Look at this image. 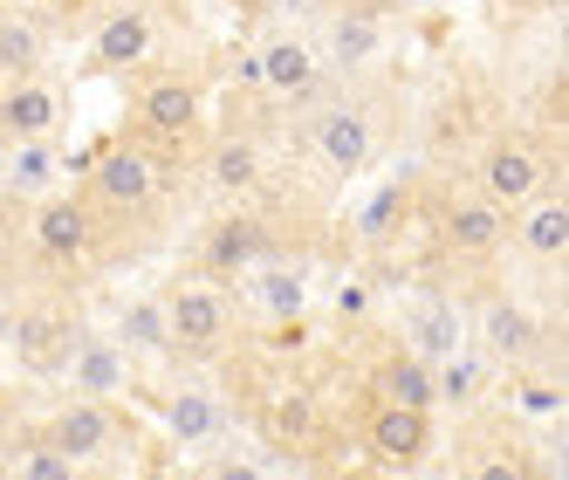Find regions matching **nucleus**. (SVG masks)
I'll list each match as a JSON object with an SVG mask.
<instances>
[{
  "label": "nucleus",
  "mask_w": 569,
  "mask_h": 480,
  "mask_svg": "<svg viewBox=\"0 0 569 480\" xmlns=\"http://www.w3.org/2000/svg\"><path fill=\"white\" fill-rule=\"evenodd\" d=\"M166 343L172 357H192V364H207L233 343V302L220 289V274H192L166 296Z\"/></svg>",
  "instance_id": "obj_2"
},
{
  "label": "nucleus",
  "mask_w": 569,
  "mask_h": 480,
  "mask_svg": "<svg viewBox=\"0 0 569 480\" xmlns=\"http://www.w3.org/2000/svg\"><path fill=\"white\" fill-rule=\"evenodd\" d=\"M378 49H385V28H378L371 8H337L330 14V62L337 69H363Z\"/></svg>",
  "instance_id": "obj_23"
},
{
  "label": "nucleus",
  "mask_w": 569,
  "mask_h": 480,
  "mask_svg": "<svg viewBox=\"0 0 569 480\" xmlns=\"http://www.w3.org/2000/svg\"><path fill=\"white\" fill-rule=\"evenodd\" d=\"M8 473H21V480H76V460L56 447L49 432H34V439H21V447H8Z\"/></svg>",
  "instance_id": "obj_28"
},
{
  "label": "nucleus",
  "mask_w": 569,
  "mask_h": 480,
  "mask_svg": "<svg viewBox=\"0 0 569 480\" xmlns=\"http://www.w3.org/2000/svg\"><path fill=\"white\" fill-rule=\"evenodd\" d=\"M166 186H172L166 151H158L151 138H124V144H110V151L97 158V172H90V207L110 213V220H131V213H144Z\"/></svg>",
  "instance_id": "obj_1"
},
{
  "label": "nucleus",
  "mask_w": 569,
  "mask_h": 480,
  "mask_svg": "<svg viewBox=\"0 0 569 480\" xmlns=\"http://www.w3.org/2000/svg\"><path fill=\"white\" fill-rule=\"evenodd\" d=\"M248 83H261L274 97H316V83H322L316 49L302 42V34H274V42L248 62Z\"/></svg>",
  "instance_id": "obj_14"
},
{
  "label": "nucleus",
  "mask_w": 569,
  "mask_h": 480,
  "mask_svg": "<svg viewBox=\"0 0 569 480\" xmlns=\"http://www.w3.org/2000/svg\"><path fill=\"white\" fill-rule=\"evenodd\" d=\"M151 42H158L151 14H144V8H117V14H103L90 56H97V69H138V62L151 56Z\"/></svg>",
  "instance_id": "obj_20"
},
{
  "label": "nucleus",
  "mask_w": 569,
  "mask_h": 480,
  "mask_svg": "<svg viewBox=\"0 0 569 480\" xmlns=\"http://www.w3.org/2000/svg\"><path fill=\"white\" fill-rule=\"evenodd\" d=\"M473 186H480V199H495L501 213H515L521 199H536L549 186V166L521 138H495V144H487V158H480V179Z\"/></svg>",
  "instance_id": "obj_12"
},
{
  "label": "nucleus",
  "mask_w": 569,
  "mask_h": 480,
  "mask_svg": "<svg viewBox=\"0 0 569 480\" xmlns=\"http://www.w3.org/2000/svg\"><path fill=\"white\" fill-rule=\"evenodd\" d=\"M42 432L76 460V473H90V467H103V460H117L131 447V426H124V412H117L110 398H69Z\"/></svg>",
  "instance_id": "obj_3"
},
{
  "label": "nucleus",
  "mask_w": 569,
  "mask_h": 480,
  "mask_svg": "<svg viewBox=\"0 0 569 480\" xmlns=\"http://www.w3.org/2000/svg\"><path fill=\"white\" fill-rule=\"evenodd\" d=\"M49 179H56V151H49V138H21L14 158H8V192H42Z\"/></svg>",
  "instance_id": "obj_29"
},
{
  "label": "nucleus",
  "mask_w": 569,
  "mask_h": 480,
  "mask_svg": "<svg viewBox=\"0 0 569 480\" xmlns=\"http://www.w3.org/2000/svg\"><path fill=\"white\" fill-rule=\"evenodd\" d=\"M62 124V97L42 83V76H14L8 90H0V138L21 144V138H49Z\"/></svg>",
  "instance_id": "obj_16"
},
{
  "label": "nucleus",
  "mask_w": 569,
  "mask_h": 480,
  "mask_svg": "<svg viewBox=\"0 0 569 480\" xmlns=\"http://www.w3.org/2000/svg\"><path fill=\"white\" fill-rule=\"evenodd\" d=\"M254 302H261L268 316H281V323H302L309 289H302V274H296V268H281V274H261V282H254Z\"/></svg>",
  "instance_id": "obj_30"
},
{
  "label": "nucleus",
  "mask_w": 569,
  "mask_h": 480,
  "mask_svg": "<svg viewBox=\"0 0 569 480\" xmlns=\"http://www.w3.org/2000/svg\"><path fill=\"white\" fill-rule=\"evenodd\" d=\"M309 138H316V158L337 179L363 172V166H371V151H378V124H371V110H363V103H330L309 124Z\"/></svg>",
  "instance_id": "obj_11"
},
{
  "label": "nucleus",
  "mask_w": 569,
  "mask_h": 480,
  "mask_svg": "<svg viewBox=\"0 0 569 480\" xmlns=\"http://www.w3.org/2000/svg\"><path fill=\"white\" fill-rule=\"evenodd\" d=\"M371 398H391V406H426V412H439V391H432V364L426 357H412V350H385L378 357V371H371Z\"/></svg>",
  "instance_id": "obj_21"
},
{
  "label": "nucleus",
  "mask_w": 569,
  "mask_h": 480,
  "mask_svg": "<svg viewBox=\"0 0 569 480\" xmlns=\"http://www.w3.org/2000/svg\"><path fill=\"white\" fill-rule=\"evenodd\" d=\"M110 337L124 343L131 364H138V357H172V343H166V302H131L124 316H117Z\"/></svg>",
  "instance_id": "obj_27"
},
{
  "label": "nucleus",
  "mask_w": 569,
  "mask_h": 480,
  "mask_svg": "<svg viewBox=\"0 0 569 480\" xmlns=\"http://www.w3.org/2000/svg\"><path fill=\"white\" fill-rule=\"evenodd\" d=\"M49 62V42H42V28H34L28 14H0V76H42Z\"/></svg>",
  "instance_id": "obj_26"
},
{
  "label": "nucleus",
  "mask_w": 569,
  "mask_h": 480,
  "mask_svg": "<svg viewBox=\"0 0 569 480\" xmlns=\"http://www.w3.org/2000/svg\"><path fill=\"white\" fill-rule=\"evenodd\" d=\"M405 220H412V179H385V186L371 192V207L357 213V233L371 240V248H385V240L405 233Z\"/></svg>",
  "instance_id": "obj_24"
},
{
  "label": "nucleus",
  "mask_w": 569,
  "mask_h": 480,
  "mask_svg": "<svg viewBox=\"0 0 569 480\" xmlns=\"http://www.w3.org/2000/svg\"><path fill=\"white\" fill-rule=\"evenodd\" d=\"M363 453L378 467L405 473L432 453V412L426 406H391V398H371V412H363Z\"/></svg>",
  "instance_id": "obj_7"
},
{
  "label": "nucleus",
  "mask_w": 569,
  "mask_h": 480,
  "mask_svg": "<svg viewBox=\"0 0 569 480\" xmlns=\"http://www.w3.org/2000/svg\"><path fill=\"white\" fill-rule=\"evenodd\" d=\"M473 350L487 357V364L521 371V364H542V357H549V330H542L521 302L495 296V302H480V343H473Z\"/></svg>",
  "instance_id": "obj_8"
},
{
  "label": "nucleus",
  "mask_w": 569,
  "mask_h": 480,
  "mask_svg": "<svg viewBox=\"0 0 569 480\" xmlns=\"http://www.w3.org/2000/svg\"><path fill=\"white\" fill-rule=\"evenodd\" d=\"M261 172H268V158H261L254 138H220L213 158H207V179H213L220 192H254Z\"/></svg>",
  "instance_id": "obj_25"
},
{
  "label": "nucleus",
  "mask_w": 569,
  "mask_h": 480,
  "mask_svg": "<svg viewBox=\"0 0 569 480\" xmlns=\"http://www.w3.org/2000/svg\"><path fill=\"white\" fill-rule=\"evenodd\" d=\"M8 337H14V357H21L28 378H62L83 323H76L62 302H34V309H21L14 323H8Z\"/></svg>",
  "instance_id": "obj_6"
},
{
  "label": "nucleus",
  "mask_w": 569,
  "mask_h": 480,
  "mask_svg": "<svg viewBox=\"0 0 569 480\" xmlns=\"http://www.w3.org/2000/svg\"><path fill=\"white\" fill-rule=\"evenodd\" d=\"M28 240H34V254H42L49 268L90 261V248H97V207H90V192H56V199H42L34 220H28Z\"/></svg>",
  "instance_id": "obj_4"
},
{
  "label": "nucleus",
  "mask_w": 569,
  "mask_h": 480,
  "mask_svg": "<svg viewBox=\"0 0 569 480\" xmlns=\"http://www.w3.org/2000/svg\"><path fill=\"white\" fill-rule=\"evenodd\" d=\"M207 274H248V268H261L268 254H274V240H268V227L261 220H248V213H233V220H213L207 227Z\"/></svg>",
  "instance_id": "obj_17"
},
{
  "label": "nucleus",
  "mask_w": 569,
  "mask_h": 480,
  "mask_svg": "<svg viewBox=\"0 0 569 480\" xmlns=\"http://www.w3.org/2000/svg\"><path fill=\"white\" fill-rule=\"evenodd\" d=\"M131 124L151 144H186V138H199V124H207V97H199L192 76H158V83L138 90Z\"/></svg>",
  "instance_id": "obj_5"
},
{
  "label": "nucleus",
  "mask_w": 569,
  "mask_h": 480,
  "mask_svg": "<svg viewBox=\"0 0 569 480\" xmlns=\"http://www.w3.org/2000/svg\"><path fill=\"white\" fill-rule=\"evenodd\" d=\"M158 412H166V432L179 447H207V439H220V426H227V398H213L207 384H179V391L158 398Z\"/></svg>",
  "instance_id": "obj_19"
},
{
  "label": "nucleus",
  "mask_w": 569,
  "mask_h": 480,
  "mask_svg": "<svg viewBox=\"0 0 569 480\" xmlns=\"http://www.w3.org/2000/svg\"><path fill=\"white\" fill-rule=\"evenodd\" d=\"M398 8H446V0H398Z\"/></svg>",
  "instance_id": "obj_31"
},
{
  "label": "nucleus",
  "mask_w": 569,
  "mask_h": 480,
  "mask_svg": "<svg viewBox=\"0 0 569 480\" xmlns=\"http://www.w3.org/2000/svg\"><path fill=\"white\" fill-rule=\"evenodd\" d=\"M487 384H495V364H487L473 343H460L453 357L432 364V391H439V406H453V412H473L487 398Z\"/></svg>",
  "instance_id": "obj_22"
},
{
  "label": "nucleus",
  "mask_w": 569,
  "mask_h": 480,
  "mask_svg": "<svg viewBox=\"0 0 569 480\" xmlns=\"http://www.w3.org/2000/svg\"><path fill=\"white\" fill-rule=\"evenodd\" d=\"M254 432L268 439V453H302V447H316V432H322L316 391L309 384H268L254 398Z\"/></svg>",
  "instance_id": "obj_9"
},
{
  "label": "nucleus",
  "mask_w": 569,
  "mask_h": 480,
  "mask_svg": "<svg viewBox=\"0 0 569 480\" xmlns=\"http://www.w3.org/2000/svg\"><path fill=\"white\" fill-rule=\"evenodd\" d=\"M521 220L508 227L515 240H521V248L528 254H536V261H562V248H569V199H562V186L549 192H536V199H521V207H515Z\"/></svg>",
  "instance_id": "obj_18"
},
{
  "label": "nucleus",
  "mask_w": 569,
  "mask_h": 480,
  "mask_svg": "<svg viewBox=\"0 0 569 480\" xmlns=\"http://www.w3.org/2000/svg\"><path fill=\"white\" fill-rule=\"evenodd\" d=\"M398 343L412 350V357H426V364H439V357H453V350H460V343H473V337H467V316H460V302L426 296V302H412V316H405Z\"/></svg>",
  "instance_id": "obj_15"
},
{
  "label": "nucleus",
  "mask_w": 569,
  "mask_h": 480,
  "mask_svg": "<svg viewBox=\"0 0 569 480\" xmlns=\"http://www.w3.org/2000/svg\"><path fill=\"white\" fill-rule=\"evenodd\" d=\"M501 240H508V213L495 207V199H446V213H439V248L453 254V261H495L501 254Z\"/></svg>",
  "instance_id": "obj_10"
},
{
  "label": "nucleus",
  "mask_w": 569,
  "mask_h": 480,
  "mask_svg": "<svg viewBox=\"0 0 569 480\" xmlns=\"http://www.w3.org/2000/svg\"><path fill=\"white\" fill-rule=\"evenodd\" d=\"M69 384H76V398H124L131 391V357H124V343H117L110 330H83L76 337V350H69V371H62Z\"/></svg>",
  "instance_id": "obj_13"
}]
</instances>
